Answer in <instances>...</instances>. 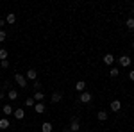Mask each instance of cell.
<instances>
[{
  "mask_svg": "<svg viewBox=\"0 0 134 132\" xmlns=\"http://www.w3.org/2000/svg\"><path fill=\"white\" fill-rule=\"evenodd\" d=\"M14 82H16L20 88H27V79H25V75H21V73H16V75H14Z\"/></svg>",
  "mask_w": 134,
  "mask_h": 132,
  "instance_id": "obj_1",
  "label": "cell"
},
{
  "mask_svg": "<svg viewBox=\"0 0 134 132\" xmlns=\"http://www.w3.org/2000/svg\"><path fill=\"white\" fill-rule=\"evenodd\" d=\"M118 62H120V66H122V68H129V66H131V57H129V55H120V57H118Z\"/></svg>",
  "mask_w": 134,
  "mask_h": 132,
  "instance_id": "obj_2",
  "label": "cell"
},
{
  "mask_svg": "<svg viewBox=\"0 0 134 132\" xmlns=\"http://www.w3.org/2000/svg\"><path fill=\"white\" fill-rule=\"evenodd\" d=\"M70 130L72 132H81V122H79V118H72V123H70Z\"/></svg>",
  "mask_w": 134,
  "mask_h": 132,
  "instance_id": "obj_3",
  "label": "cell"
},
{
  "mask_svg": "<svg viewBox=\"0 0 134 132\" xmlns=\"http://www.w3.org/2000/svg\"><path fill=\"white\" fill-rule=\"evenodd\" d=\"M109 107H111V111H113V112H118L120 109H122V102H120V100H113L111 104H109Z\"/></svg>",
  "mask_w": 134,
  "mask_h": 132,
  "instance_id": "obj_4",
  "label": "cell"
},
{
  "mask_svg": "<svg viewBox=\"0 0 134 132\" xmlns=\"http://www.w3.org/2000/svg\"><path fill=\"white\" fill-rule=\"evenodd\" d=\"M79 100L82 102V104H90V102H91V93H88V91L81 93V96H79Z\"/></svg>",
  "mask_w": 134,
  "mask_h": 132,
  "instance_id": "obj_5",
  "label": "cell"
},
{
  "mask_svg": "<svg viewBox=\"0 0 134 132\" xmlns=\"http://www.w3.org/2000/svg\"><path fill=\"white\" fill-rule=\"evenodd\" d=\"M25 79H27V81H36V79H38V71L31 68V70L25 73Z\"/></svg>",
  "mask_w": 134,
  "mask_h": 132,
  "instance_id": "obj_6",
  "label": "cell"
},
{
  "mask_svg": "<svg viewBox=\"0 0 134 132\" xmlns=\"http://www.w3.org/2000/svg\"><path fill=\"white\" fill-rule=\"evenodd\" d=\"M13 114H14L16 120H23V118H25V111H23V109H14Z\"/></svg>",
  "mask_w": 134,
  "mask_h": 132,
  "instance_id": "obj_7",
  "label": "cell"
},
{
  "mask_svg": "<svg viewBox=\"0 0 134 132\" xmlns=\"http://www.w3.org/2000/svg\"><path fill=\"white\" fill-rule=\"evenodd\" d=\"M34 111L38 112V114L45 112V104H43V102H36V105H34Z\"/></svg>",
  "mask_w": 134,
  "mask_h": 132,
  "instance_id": "obj_8",
  "label": "cell"
},
{
  "mask_svg": "<svg viewBox=\"0 0 134 132\" xmlns=\"http://www.w3.org/2000/svg\"><path fill=\"white\" fill-rule=\"evenodd\" d=\"M75 89H77L79 93H84V91H86V82H84V81H79L77 84H75Z\"/></svg>",
  "mask_w": 134,
  "mask_h": 132,
  "instance_id": "obj_9",
  "label": "cell"
},
{
  "mask_svg": "<svg viewBox=\"0 0 134 132\" xmlns=\"http://www.w3.org/2000/svg\"><path fill=\"white\" fill-rule=\"evenodd\" d=\"M104 62L111 66V64L114 62V55H113V54H105V55H104Z\"/></svg>",
  "mask_w": 134,
  "mask_h": 132,
  "instance_id": "obj_10",
  "label": "cell"
},
{
  "mask_svg": "<svg viewBox=\"0 0 134 132\" xmlns=\"http://www.w3.org/2000/svg\"><path fill=\"white\" fill-rule=\"evenodd\" d=\"M9 120H7V118H0V129H2V130H5V129H9Z\"/></svg>",
  "mask_w": 134,
  "mask_h": 132,
  "instance_id": "obj_11",
  "label": "cell"
},
{
  "mask_svg": "<svg viewBox=\"0 0 134 132\" xmlns=\"http://www.w3.org/2000/svg\"><path fill=\"white\" fill-rule=\"evenodd\" d=\"M50 100L54 102V104H57V102H61V100H63V95H61V93H52Z\"/></svg>",
  "mask_w": 134,
  "mask_h": 132,
  "instance_id": "obj_12",
  "label": "cell"
},
{
  "mask_svg": "<svg viewBox=\"0 0 134 132\" xmlns=\"http://www.w3.org/2000/svg\"><path fill=\"white\" fill-rule=\"evenodd\" d=\"M7 98H9V100H16V98H18V91H16V89H9V91H7Z\"/></svg>",
  "mask_w": 134,
  "mask_h": 132,
  "instance_id": "obj_13",
  "label": "cell"
},
{
  "mask_svg": "<svg viewBox=\"0 0 134 132\" xmlns=\"http://www.w3.org/2000/svg\"><path fill=\"white\" fill-rule=\"evenodd\" d=\"M32 98H34L36 102H43V100H45V95H43V91H36Z\"/></svg>",
  "mask_w": 134,
  "mask_h": 132,
  "instance_id": "obj_14",
  "label": "cell"
},
{
  "mask_svg": "<svg viewBox=\"0 0 134 132\" xmlns=\"http://www.w3.org/2000/svg\"><path fill=\"white\" fill-rule=\"evenodd\" d=\"M97 118H98V122H105V120H107V112L105 111H98Z\"/></svg>",
  "mask_w": 134,
  "mask_h": 132,
  "instance_id": "obj_15",
  "label": "cell"
},
{
  "mask_svg": "<svg viewBox=\"0 0 134 132\" xmlns=\"http://www.w3.org/2000/svg\"><path fill=\"white\" fill-rule=\"evenodd\" d=\"M2 112H4L5 116H9V114H13V107H11L9 104H7V105H4V109H2Z\"/></svg>",
  "mask_w": 134,
  "mask_h": 132,
  "instance_id": "obj_16",
  "label": "cell"
},
{
  "mask_svg": "<svg viewBox=\"0 0 134 132\" xmlns=\"http://www.w3.org/2000/svg\"><path fill=\"white\" fill-rule=\"evenodd\" d=\"M41 130L43 132H52V123L45 122V123H43V127H41Z\"/></svg>",
  "mask_w": 134,
  "mask_h": 132,
  "instance_id": "obj_17",
  "label": "cell"
},
{
  "mask_svg": "<svg viewBox=\"0 0 134 132\" xmlns=\"http://www.w3.org/2000/svg\"><path fill=\"white\" fill-rule=\"evenodd\" d=\"M14 21H16V16H14V14H13V13H11V14H7V16H5V23H14Z\"/></svg>",
  "mask_w": 134,
  "mask_h": 132,
  "instance_id": "obj_18",
  "label": "cell"
},
{
  "mask_svg": "<svg viewBox=\"0 0 134 132\" xmlns=\"http://www.w3.org/2000/svg\"><path fill=\"white\" fill-rule=\"evenodd\" d=\"M34 105H36V100L34 98H27L25 100V107H34Z\"/></svg>",
  "mask_w": 134,
  "mask_h": 132,
  "instance_id": "obj_19",
  "label": "cell"
},
{
  "mask_svg": "<svg viewBox=\"0 0 134 132\" xmlns=\"http://www.w3.org/2000/svg\"><path fill=\"white\" fill-rule=\"evenodd\" d=\"M5 59H7V50L0 48V61H5Z\"/></svg>",
  "mask_w": 134,
  "mask_h": 132,
  "instance_id": "obj_20",
  "label": "cell"
},
{
  "mask_svg": "<svg viewBox=\"0 0 134 132\" xmlns=\"http://www.w3.org/2000/svg\"><path fill=\"white\" fill-rule=\"evenodd\" d=\"M109 75H111V77H118V75H120V70H118V68H111V70H109Z\"/></svg>",
  "mask_w": 134,
  "mask_h": 132,
  "instance_id": "obj_21",
  "label": "cell"
},
{
  "mask_svg": "<svg viewBox=\"0 0 134 132\" xmlns=\"http://www.w3.org/2000/svg\"><path fill=\"white\" fill-rule=\"evenodd\" d=\"M32 88H34L36 91H41V82H40V81H34V84H32Z\"/></svg>",
  "mask_w": 134,
  "mask_h": 132,
  "instance_id": "obj_22",
  "label": "cell"
},
{
  "mask_svg": "<svg viewBox=\"0 0 134 132\" xmlns=\"http://www.w3.org/2000/svg\"><path fill=\"white\" fill-rule=\"evenodd\" d=\"M127 27H129V29H134V18H129V20H127Z\"/></svg>",
  "mask_w": 134,
  "mask_h": 132,
  "instance_id": "obj_23",
  "label": "cell"
},
{
  "mask_svg": "<svg viewBox=\"0 0 134 132\" xmlns=\"http://www.w3.org/2000/svg\"><path fill=\"white\" fill-rule=\"evenodd\" d=\"M5 38H7L5 31H0V43H2V41H5Z\"/></svg>",
  "mask_w": 134,
  "mask_h": 132,
  "instance_id": "obj_24",
  "label": "cell"
},
{
  "mask_svg": "<svg viewBox=\"0 0 134 132\" xmlns=\"http://www.w3.org/2000/svg\"><path fill=\"white\" fill-rule=\"evenodd\" d=\"M0 66H2V68H9V61H7V59H5V61H0Z\"/></svg>",
  "mask_w": 134,
  "mask_h": 132,
  "instance_id": "obj_25",
  "label": "cell"
},
{
  "mask_svg": "<svg viewBox=\"0 0 134 132\" xmlns=\"http://www.w3.org/2000/svg\"><path fill=\"white\" fill-rule=\"evenodd\" d=\"M5 98V93H4V89H0V100H4Z\"/></svg>",
  "mask_w": 134,
  "mask_h": 132,
  "instance_id": "obj_26",
  "label": "cell"
},
{
  "mask_svg": "<svg viewBox=\"0 0 134 132\" xmlns=\"http://www.w3.org/2000/svg\"><path fill=\"white\" fill-rule=\"evenodd\" d=\"M4 25H5V20H2V18H0V31H2V27H4Z\"/></svg>",
  "mask_w": 134,
  "mask_h": 132,
  "instance_id": "obj_27",
  "label": "cell"
},
{
  "mask_svg": "<svg viewBox=\"0 0 134 132\" xmlns=\"http://www.w3.org/2000/svg\"><path fill=\"white\" fill-rule=\"evenodd\" d=\"M129 79H131V81H134V70L131 71V73H129Z\"/></svg>",
  "mask_w": 134,
  "mask_h": 132,
  "instance_id": "obj_28",
  "label": "cell"
},
{
  "mask_svg": "<svg viewBox=\"0 0 134 132\" xmlns=\"http://www.w3.org/2000/svg\"><path fill=\"white\" fill-rule=\"evenodd\" d=\"M63 132H72V130H70V129H64V130H63Z\"/></svg>",
  "mask_w": 134,
  "mask_h": 132,
  "instance_id": "obj_29",
  "label": "cell"
},
{
  "mask_svg": "<svg viewBox=\"0 0 134 132\" xmlns=\"http://www.w3.org/2000/svg\"><path fill=\"white\" fill-rule=\"evenodd\" d=\"M81 132H90V130H81Z\"/></svg>",
  "mask_w": 134,
  "mask_h": 132,
  "instance_id": "obj_30",
  "label": "cell"
},
{
  "mask_svg": "<svg viewBox=\"0 0 134 132\" xmlns=\"http://www.w3.org/2000/svg\"><path fill=\"white\" fill-rule=\"evenodd\" d=\"M132 14H134V7H132Z\"/></svg>",
  "mask_w": 134,
  "mask_h": 132,
  "instance_id": "obj_31",
  "label": "cell"
},
{
  "mask_svg": "<svg viewBox=\"0 0 134 132\" xmlns=\"http://www.w3.org/2000/svg\"><path fill=\"white\" fill-rule=\"evenodd\" d=\"M132 48H134V43H132Z\"/></svg>",
  "mask_w": 134,
  "mask_h": 132,
  "instance_id": "obj_32",
  "label": "cell"
}]
</instances>
